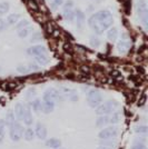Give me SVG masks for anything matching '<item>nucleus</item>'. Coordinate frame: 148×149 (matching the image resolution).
<instances>
[{
  "mask_svg": "<svg viewBox=\"0 0 148 149\" xmlns=\"http://www.w3.org/2000/svg\"><path fill=\"white\" fill-rule=\"evenodd\" d=\"M114 22V18L108 10H101L98 11L95 15H93L89 20H88V25L93 29L97 35L104 33V31L107 30L108 28H110V26Z\"/></svg>",
  "mask_w": 148,
  "mask_h": 149,
  "instance_id": "obj_1",
  "label": "nucleus"
},
{
  "mask_svg": "<svg viewBox=\"0 0 148 149\" xmlns=\"http://www.w3.org/2000/svg\"><path fill=\"white\" fill-rule=\"evenodd\" d=\"M9 128V136H10V139L17 143L19 141L21 138H22V135H24V127L21 126V124L19 123L18 120L16 119L15 121H13L11 124H9L7 126Z\"/></svg>",
  "mask_w": 148,
  "mask_h": 149,
  "instance_id": "obj_2",
  "label": "nucleus"
},
{
  "mask_svg": "<svg viewBox=\"0 0 148 149\" xmlns=\"http://www.w3.org/2000/svg\"><path fill=\"white\" fill-rule=\"evenodd\" d=\"M118 107V102L116 100H108L104 104L99 105L96 108V113L98 116H108L112 113L114 111H116Z\"/></svg>",
  "mask_w": 148,
  "mask_h": 149,
  "instance_id": "obj_3",
  "label": "nucleus"
},
{
  "mask_svg": "<svg viewBox=\"0 0 148 149\" xmlns=\"http://www.w3.org/2000/svg\"><path fill=\"white\" fill-rule=\"evenodd\" d=\"M87 102L91 108H97L103 104V96L96 89H90L87 93Z\"/></svg>",
  "mask_w": 148,
  "mask_h": 149,
  "instance_id": "obj_4",
  "label": "nucleus"
},
{
  "mask_svg": "<svg viewBox=\"0 0 148 149\" xmlns=\"http://www.w3.org/2000/svg\"><path fill=\"white\" fill-rule=\"evenodd\" d=\"M43 100H47V101H52V102H56V101H64V97L60 93V91L56 88H48L45 93H43Z\"/></svg>",
  "mask_w": 148,
  "mask_h": 149,
  "instance_id": "obj_5",
  "label": "nucleus"
},
{
  "mask_svg": "<svg viewBox=\"0 0 148 149\" xmlns=\"http://www.w3.org/2000/svg\"><path fill=\"white\" fill-rule=\"evenodd\" d=\"M118 135V128L116 126L105 127L99 131L98 137L101 140H110L111 138H115Z\"/></svg>",
  "mask_w": 148,
  "mask_h": 149,
  "instance_id": "obj_6",
  "label": "nucleus"
},
{
  "mask_svg": "<svg viewBox=\"0 0 148 149\" xmlns=\"http://www.w3.org/2000/svg\"><path fill=\"white\" fill-rule=\"evenodd\" d=\"M60 93L62 95L64 99H68L70 101H77L78 100V95H77V91L73 89V88L69 87H60L58 89Z\"/></svg>",
  "mask_w": 148,
  "mask_h": 149,
  "instance_id": "obj_7",
  "label": "nucleus"
},
{
  "mask_svg": "<svg viewBox=\"0 0 148 149\" xmlns=\"http://www.w3.org/2000/svg\"><path fill=\"white\" fill-rule=\"evenodd\" d=\"M35 130V136L40 140H45L47 138V128L43 123H37Z\"/></svg>",
  "mask_w": 148,
  "mask_h": 149,
  "instance_id": "obj_8",
  "label": "nucleus"
},
{
  "mask_svg": "<svg viewBox=\"0 0 148 149\" xmlns=\"http://www.w3.org/2000/svg\"><path fill=\"white\" fill-rule=\"evenodd\" d=\"M28 55L30 56H40V55H47V49L45 46L41 45H36V46H32L29 49L27 50Z\"/></svg>",
  "mask_w": 148,
  "mask_h": 149,
  "instance_id": "obj_9",
  "label": "nucleus"
},
{
  "mask_svg": "<svg viewBox=\"0 0 148 149\" xmlns=\"http://www.w3.org/2000/svg\"><path fill=\"white\" fill-rule=\"evenodd\" d=\"M21 121H24V124L28 127H30L34 123V117H32V113H31V109L28 105H25V110H24V116H22Z\"/></svg>",
  "mask_w": 148,
  "mask_h": 149,
  "instance_id": "obj_10",
  "label": "nucleus"
},
{
  "mask_svg": "<svg viewBox=\"0 0 148 149\" xmlns=\"http://www.w3.org/2000/svg\"><path fill=\"white\" fill-rule=\"evenodd\" d=\"M24 110H25V105L24 104H21V102H18L16 107H15V112H13V115H15V117L17 120H22V116H24Z\"/></svg>",
  "mask_w": 148,
  "mask_h": 149,
  "instance_id": "obj_11",
  "label": "nucleus"
},
{
  "mask_svg": "<svg viewBox=\"0 0 148 149\" xmlns=\"http://www.w3.org/2000/svg\"><path fill=\"white\" fill-rule=\"evenodd\" d=\"M46 146L51 149H59L61 146V140L58 138H50L46 140Z\"/></svg>",
  "mask_w": 148,
  "mask_h": 149,
  "instance_id": "obj_12",
  "label": "nucleus"
},
{
  "mask_svg": "<svg viewBox=\"0 0 148 149\" xmlns=\"http://www.w3.org/2000/svg\"><path fill=\"white\" fill-rule=\"evenodd\" d=\"M130 49V41L129 40H120L117 44V50L121 54H125L127 52L128 50Z\"/></svg>",
  "mask_w": 148,
  "mask_h": 149,
  "instance_id": "obj_13",
  "label": "nucleus"
},
{
  "mask_svg": "<svg viewBox=\"0 0 148 149\" xmlns=\"http://www.w3.org/2000/svg\"><path fill=\"white\" fill-rule=\"evenodd\" d=\"M74 19L76 20V22H77V26H78V27H81V26H82L84 21H85V15H84V13L81 11L80 9H76V10H75Z\"/></svg>",
  "mask_w": 148,
  "mask_h": 149,
  "instance_id": "obj_14",
  "label": "nucleus"
},
{
  "mask_svg": "<svg viewBox=\"0 0 148 149\" xmlns=\"http://www.w3.org/2000/svg\"><path fill=\"white\" fill-rule=\"evenodd\" d=\"M55 109V102L43 100V113H50Z\"/></svg>",
  "mask_w": 148,
  "mask_h": 149,
  "instance_id": "obj_15",
  "label": "nucleus"
},
{
  "mask_svg": "<svg viewBox=\"0 0 148 149\" xmlns=\"http://www.w3.org/2000/svg\"><path fill=\"white\" fill-rule=\"evenodd\" d=\"M145 141H146L145 137L137 138L135 140V143H134V145H133L131 149H147L146 148V145H145Z\"/></svg>",
  "mask_w": 148,
  "mask_h": 149,
  "instance_id": "obj_16",
  "label": "nucleus"
},
{
  "mask_svg": "<svg viewBox=\"0 0 148 149\" xmlns=\"http://www.w3.org/2000/svg\"><path fill=\"white\" fill-rule=\"evenodd\" d=\"M22 137L25 138V140H27V141H32L34 139H35V130L32 129V128H30V127H28V128H26L25 130H24V135H22Z\"/></svg>",
  "mask_w": 148,
  "mask_h": 149,
  "instance_id": "obj_17",
  "label": "nucleus"
},
{
  "mask_svg": "<svg viewBox=\"0 0 148 149\" xmlns=\"http://www.w3.org/2000/svg\"><path fill=\"white\" fill-rule=\"evenodd\" d=\"M31 107H32V110L35 112H43V101L40 99H34L31 101Z\"/></svg>",
  "mask_w": 148,
  "mask_h": 149,
  "instance_id": "obj_18",
  "label": "nucleus"
},
{
  "mask_svg": "<svg viewBox=\"0 0 148 149\" xmlns=\"http://www.w3.org/2000/svg\"><path fill=\"white\" fill-rule=\"evenodd\" d=\"M107 38L109 41H116V39L118 38V29L116 27H111L110 29L107 32Z\"/></svg>",
  "mask_w": 148,
  "mask_h": 149,
  "instance_id": "obj_19",
  "label": "nucleus"
},
{
  "mask_svg": "<svg viewBox=\"0 0 148 149\" xmlns=\"http://www.w3.org/2000/svg\"><path fill=\"white\" fill-rule=\"evenodd\" d=\"M108 124H109V116H99L96 121V126L100 128H105Z\"/></svg>",
  "mask_w": 148,
  "mask_h": 149,
  "instance_id": "obj_20",
  "label": "nucleus"
},
{
  "mask_svg": "<svg viewBox=\"0 0 148 149\" xmlns=\"http://www.w3.org/2000/svg\"><path fill=\"white\" fill-rule=\"evenodd\" d=\"M19 19H20V15H18V13H11V15H9L7 17V24L9 26L17 25Z\"/></svg>",
  "mask_w": 148,
  "mask_h": 149,
  "instance_id": "obj_21",
  "label": "nucleus"
},
{
  "mask_svg": "<svg viewBox=\"0 0 148 149\" xmlns=\"http://www.w3.org/2000/svg\"><path fill=\"white\" fill-rule=\"evenodd\" d=\"M6 121L5 119H0V143H3L5 137H6Z\"/></svg>",
  "mask_w": 148,
  "mask_h": 149,
  "instance_id": "obj_22",
  "label": "nucleus"
},
{
  "mask_svg": "<svg viewBox=\"0 0 148 149\" xmlns=\"http://www.w3.org/2000/svg\"><path fill=\"white\" fill-rule=\"evenodd\" d=\"M111 116H109V123L112 125L118 124L120 121V118H121V113L119 111H114L112 113H110Z\"/></svg>",
  "mask_w": 148,
  "mask_h": 149,
  "instance_id": "obj_23",
  "label": "nucleus"
},
{
  "mask_svg": "<svg viewBox=\"0 0 148 149\" xmlns=\"http://www.w3.org/2000/svg\"><path fill=\"white\" fill-rule=\"evenodd\" d=\"M31 31H32V27L29 25V26H27V27H25V28H22V29L18 30V36L20 38H25L30 33Z\"/></svg>",
  "mask_w": 148,
  "mask_h": 149,
  "instance_id": "obj_24",
  "label": "nucleus"
},
{
  "mask_svg": "<svg viewBox=\"0 0 148 149\" xmlns=\"http://www.w3.org/2000/svg\"><path fill=\"white\" fill-rule=\"evenodd\" d=\"M35 59H36V62H37L38 65H47L48 62H49V58L47 55H40V56H36L35 57Z\"/></svg>",
  "mask_w": 148,
  "mask_h": 149,
  "instance_id": "obj_25",
  "label": "nucleus"
},
{
  "mask_svg": "<svg viewBox=\"0 0 148 149\" xmlns=\"http://www.w3.org/2000/svg\"><path fill=\"white\" fill-rule=\"evenodd\" d=\"M147 131H148V127L145 126V125H140V126L136 127V129H135V132L137 135H146Z\"/></svg>",
  "mask_w": 148,
  "mask_h": 149,
  "instance_id": "obj_26",
  "label": "nucleus"
},
{
  "mask_svg": "<svg viewBox=\"0 0 148 149\" xmlns=\"http://www.w3.org/2000/svg\"><path fill=\"white\" fill-rule=\"evenodd\" d=\"M43 40V33L41 32H35L32 33L30 37V42H38V41H41Z\"/></svg>",
  "mask_w": 148,
  "mask_h": 149,
  "instance_id": "obj_27",
  "label": "nucleus"
},
{
  "mask_svg": "<svg viewBox=\"0 0 148 149\" xmlns=\"http://www.w3.org/2000/svg\"><path fill=\"white\" fill-rule=\"evenodd\" d=\"M9 8H10V5L8 2H0V16H2L6 13H8Z\"/></svg>",
  "mask_w": 148,
  "mask_h": 149,
  "instance_id": "obj_28",
  "label": "nucleus"
},
{
  "mask_svg": "<svg viewBox=\"0 0 148 149\" xmlns=\"http://www.w3.org/2000/svg\"><path fill=\"white\" fill-rule=\"evenodd\" d=\"M64 17L66 20L68 21H73L74 20V17H75V10H67V11H64Z\"/></svg>",
  "mask_w": 148,
  "mask_h": 149,
  "instance_id": "obj_29",
  "label": "nucleus"
},
{
  "mask_svg": "<svg viewBox=\"0 0 148 149\" xmlns=\"http://www.w3.org/2000/svg\"><path fill=\"white\" fill-rule=\"evenodd\" d=\"M147 9V2L146 0H138L137 1V11H142Z\"/></svg>",
  "mask_w": 148,
  "mask_h": 149,
  "instance_id": "obj_30",
  "label": "nucleus"
},
{
  "mask_svg": "<svg viewBox=\"0 0 148 149\" xmlns=\"http://www.w3.org/2000/svg\"><path fill=\"white\" fill-rule=\"evenodd\" d=\"M90 45L94 48H98L100 46V39L97 36H91L90 37Z\"/></svg>",
  "mask_w": 148,
  "mask_h": 149,
  "instance_id": "obj_31",
  "label": "nucleus"
},
{
  "mask_svg": "<svg viewBox=\"0 0 148 149\" xmlns=\"http://www.w3.org/2000/svg\"><path fill=\"white\" fill-rule=\"evenodd\" d=\"M17 71L21 74H27L28 72H30L28 67H27L26 65H18V66H17Z\"/></svg>",
  "mask_w": 148,
  "mask_h": 149,
  "instance_id": "obj_32",
  "label": "nucleus"
},
{
  "mask_svg": "<svg viewBox=\"0 0 148 149\" xmlns=\"http://www.w3.org/2000/svg\"><path fill=\"white\" fill-rule=\"evenodd\" d=\"M27 26H29V20L24 19V20H21V21H18V22H17V26H16L17 31L20 30V29H22V28H25Z\"/></svg>",
  "mask_w": 148,
  "mask_h": 149,
  "instance_id": "obj_33",
  "label": "nucleus"
},
{
  "mask_svg": "<svg viewBox=\"0 0 148 149\" xmlns=\"http://www.w3.org/2000/svg\"><path fill=\"white\" fill-rule=\"evenodd\" d=\"M64 0H50V7L51 9L56 10L57 8H59V6H61Z\"/></svg>",
  "mask_w": 148,
  "mask_h": 149,
  "instance_id": "obj_34",
  "label": "nucleus"
},
{
  "mask_svg": "<svg viewBox=\"0 0 148 149\" xmlns=\"http://www.w3.org/2000/svg\"><path fill=\"white\" fill-rule=\"evenodd\" d=\"M74 9V1L73 0H67L64 5V11H67V10H73Z\"/></svg>",
  "mask_w": 148,
  "mask_h": 149,
  "instance_id": "obj_35",
  "label": "nucleus"
},
{
  "mask_svg": "<svg viewBox=\"0 0 148 149\" xmlns=\"http://www.w3.org/2000/svg\"><path fill=\"white\" fill-rule=\"evenodd\" d=\"M36 97V90L35 89H29V91L27 93V98L29 100H32Z\"/></svg>",
  "mask_w": 148,
  "mask_h": 149,
  "instance_id": "obj_36",
  "label": "nucleus"
},
{
  "mask_svg": "<svg viewBox=\"0 0 148 149\" xmlns=\"http://www.w3.org/2000/svg\"><path fill=\"white\" fill-rule=\"evenodd\" d=\"M27 67L29 69V71H38L39 70V66L37 63H29Z\"/></svg>",
  "mask_w": 148,
  "mask_h": 149,
  "instance_id": "obj_37",
  "label": "nucleus"
},
{
  "mask_svg": "<svg viewBox=\"0 0 148 149\" xmlns=\"http://www.w3.org/2000/svg\"><path fill=\"white\" fill-rule=\"evenodd\" d=\"M130 7H131V5H130V0H127L126 2H125V10H126V13L128 15L130 11Z\"/></svg>",
  "mask_w": 148,
  "mask_h": 149,
  "instance_id": "obj_38",
  "label": "nucleus"
},
{
  "mask_svg": "<svg viewBox=\"0 0 148 149\" xmlns=\"http://www.w3.org/2000/svg\"><path fill=\"white\" fill-rule=\"evenodd\" d=\"M6 27V21L2 18H0V31H2Z\"/></svg>",
  "mask_w": 148,
  "mask_h": 149,
  "instance_id": "obj_39",
  "label": "nucleus"
},
{
  "mask_svg": "<svg viewBox=\"0 0 148 149\" xmlns=\"http://www.w3.org/2000/svg\"><path fill=\"white\" fill-rule=\"evenodd\" d=\"M98 149H108L107 147H105V146H99Z\"/></svg>",
  "mask_w": 148,
  "mask_h": 149,
  "instance_id": "obj_40",
  "label": "nucleus"
},
{
  "mask_svg": "<svg viewBox=\"0 0 148 149\" xmlns=\"http://www.w3.org/2000/svg\"><path fill=\"white\" fill-rule=\"evenodd\" d=\"M93 1H95V2H101L103 0H93Z\"/></svg>",
  "mask_w": 148,
  "mask_h": 149,
  "instance_id": "obj_41",
  "label": "nucleus"
},
{
  "mask_svg": "<svg viewBox=\"0 0 148 149\" xmlns=\"http://www.w3.org/2000/svg\"><path fill=\"white\" fill-rule=\"evenodd\" d=\"M59 149H60V148H59Z\"/></svg>",
  "mask_w": 148,
  "mask_h": 149,
  "instance_id": "obj_42",
  "label": "nucleus"
}]
</instances>
